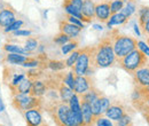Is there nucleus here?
<instances>
[{
    "label": "nucleus",
    "mask_w": 149,
    "mask_h": 126,
    "mask_svg": "<svg viewBox=\"0 0 149 126\" xmlns=\"http://www.w3.org/2000/svg\"><path fill=\"white\" fill-rule=\"evenodd\" d=\"M116 55L112 47L111 36H104L97 45L93 46L91 56V67L94 69H103L112 67L116 63Z\"/></svg>",
    "instance_id": "f257e3e1"
},
{
    "label": "nucleus",
    "mask_w": 149,
    "mask_h": 126,
    "mask_svg": "<svg viewBox=\"0 0 149 126\" xmlns=\"http://www.w3.org/2000/svg\"><path fill=\"white\" fill-rule=\"evenodd\" d=\"M110 36L112 39V47L116 55V61L123 58L125 55H127L135 48H138V40L135 38L122 35L116 29L112 30Z\"/></svg>",
    "instance_id": "f03ea898"
},
{
    "label": "nucleus",
    "mask_w": 149,
    "mask_h": 126,
    "mask_svg": "<svg viewBox=\"0 0 149 126\" xmlns=\"http://www.w3.org/2000/svg\"><path fill=\"white\" fill-rule=\"evenodd\" d=\"M117 63L119 64V67L122 69H124L126 72L133 74L138 69L148 64V56L143 54L139 48H135L131 53L125 55L123 58L118 60Z\"/></svg>",
    "instance_id": "7ed1b4c3"
},
{
    "label": "nucleus",
    "mask_w": 149,
    "mask_h": 126,
    "mask_svg": "<svg viewBox=\"0 0 149 126\" xmlns=\"http://www.w3.org/2000/svg\"><path fill=\"white\" fill-rule=\"evenodd\" d=\"M44 109L48 112L56 126H65V120L69 111V104L58 100H51L46 104H44Z\"/></svg>",
    "instance_id": "20e7f679"
},
{
    "label": "nucleus",
    "mask_w": 149,
    "mask_h": 126,
    "mask_svg": "<svg viewBox=\"0 0 149 126\" xmlns=\"http://www.w3.org/2000/svg\"><path fill=\"white\" fill-rule=\"evenodd\" d=\"M12 106L23 115L30 109H44V99L30 94H17L13 96Z\"/></svg>",
    "instance_id": "39448f33"
},
{
    "label": "nucleus",
    "mask_w": 149,
    "mask_h": 126,
    "mask_svg": "<svg viewBox=\"0 0 149 126\" xmlns=\"http://www.w3.org/2000/svg\"><path fill=\"white\" fill-rule=\"evenodd\" d=\"M92 51L93 46H86L84 48H80V54L72 67V71L76 76H86V72L91 67Z\"/></svg>",
    "instance_id": "423d86ee"
},
{
    "label": "nucleus",
    "mask_w": 149,
    "mask_h": 126,
    "mask_svg": "<svg viewBox=\"0 0 149 126\" xmlns=\"http://www.w3.org/2000/svg\"><path fill=\"white\" fill-rule=\"evenodd\" d=\"M110 2V0L95 1V18L101 23H107V21L111 16Z\"/></svg>",
    "instance_id": "0eeeda50"
},
{
    "label": "nucleus",
    "mask_w": 149,
    "mask_h": 126,
    "mask_svg": "<svg viewBox=\"0 0 149 126\" xmlns=\"http://www.w3.org/2000/svg\"><path fill=\"white\" fill-rule=\"evenodd\" d=\"M92 87H94V84L91 76H76L74 86V92L76 94L81 95Z\"/></svg>",
    "instance_id": "6e6552de"
},
{
    "label": "nucleus",
    "mask_w": 149,
    "mask_h": 126,
    "mask_svg": "<svg viewBox=\"0 0 149 126\" xmlns=\"http://www.w3.org/2000/svg\"><path fill=\"white\" fill-rule=\"evenodd\" d=\"M41 110L42 109H30L23 113L26 126H40L44 123Z\"/></svg>",
    "instance_id": "1a4fd4ad"
},
{
    "label": "nucleus",
    "mask_w": 149,
    "mask_h": 126,
    "mask_svg": "<svg viewBox=\"0 0 149 126\" xmlns=\"http://www.w3.org/2000/svg\"><path fill=\"white\" fill-rule=\"evenodd\" d=\"M133 81L136 86L149 87V64L138 69L133 74Z\"/></svg>",
    "instance_id": "9d476101"
},
{
    "label": "nucleus",
    "mask_w": 149,
    "mask_h": 126,
    "mask_svg": "<svg viewBox=\"0 0 149 126\" xmlns=\"http://www.w3.org/2000/svg\"><path fill=\"white\" fill-rule=\"evenodd\" d=\"M125 113H126V109L124 107V104H122L120 102H113V103H110L109 108L107 109L104 115L110 120L116 122V120L120 119Z\"/></svg>",
    "instance_id": "9b49d317"
},
{
    "label": "nucleus",
    "mask_w": 149,
    "mask_h": 126,
    "mask_svg": "<svg viewBox=\"0 0 149 126\" xmlns=\"http://www.w3.org/2000/svg\"><path fill=\"white\" fill-rule=\"evenodd\" d=\"M58 28H60V32L65 33L67 36L70 37L71 39L77 38V37L79 36L80 31H81V29H80L79 26H77V25H74V24L69 23V22H68V21H65V19L60 21V23H58Z\"/></svg>",
    "instance_id": "f8f14e48"
},
{
    "label": "nucleus",
    "mask_w": 149,
    "mask_h": 126,
    "mask_svg": "<svg viewBox=\"0 0 149 126\" xmlns=\"http://www.w3.org/2000/svg\"><path fill=\"white\" fill-rule=\"evenodd\" d=\"M80 108H81V116L84 126H94L96 118L94 117L93 111L91 109V104L84 101H80Z\"/></svg>",
    "instance_id": "ddd939ff"
},
{
    "label": "nucleus",
    "mask_w": 149,
    "mask_h": 126,
    "mask_svg": "<svg viewBox=\"0 0 149 126\" xmlns=\"http://www.w3.org/2000/svg\"><path fill=\"white\" fill-rule=\"evenodd\" d=\"M16 19V12L12 7H6L0 10V26L6 28Z\"/></svg>",
    "instance_id": "4468645a"
},
{
    "label": "nucleus",
    "mask_w": 149,
    "mask_h": 126,
    "mask_svg": "<svg viewBox=\"0 0 149 126\" xmlns=\"http://www.w3.org/2000/svg\"><path fill=\"white\" fill-rule=\"evenodd\" d=\"M80 13L88 21H92L93 18H95V1L94 0H84Z\"/></svg>",
    "instance_id": "2eb2a0df"
},
{
    "label": "nucleus",
    "mask_w": 149,
    "mask_h": 126,
    "mask_svg": "<svg viewBox=\"0 0 149 126\" xmlns=\"http://www.w3.org/2000/svg\"><path fill=\"white\" fill-rule=\"evenodd\" d=\"M57 92H58V96H60V100L64 103H69L71 96L74 94V90H71L69 86H67L64 83L60 81L58 84V87H57Z\"/></svg>",
    "instance_id": "dca6fc26"
},
{
    "label": "nucleus",
    "mask_w": 149,
    "mask_h": 126,
    "mask_svg": "<svg viewBox=\"0 0 149 126\" xmlns=\"http://www.w3.org/2000/svg\"><path fill=\"white\" fill-rule=\"evenodd\" d=\"M46 84L44 81H41L40 79H36L32 81V86H31V92L30 95L32 96H37V97H42L46 94Z\"/></svg>",
    "instance_id": "f3484780"
},
{
    "label": "nucleus",
    "mask_w": 149,
    "mask_h": 126,
    "mask_svg": "<svg viewBox=\"0 0 149 126\" xmlns=\"http://www.w3.org/2000/svg\"><path fill=\"white\" fill-rule=\"evenodd\" d=\"M29 56L22 54H16V53H8L6 55L1 62H7L9 64H15V65H22V63H24L28 60Z\"/></svg>",
    "instance_id": "a211bd4d"
},
{
    "label": "nucleus",
    "mask_w": 149,
    "mask_h": 126,
    "mask_svg": "<svg viewBox=\"0 0 149 126\" xmlns=\"http://www.w3.org/2000/svg\"><path fill=\"white\" fill-rule=\"evenodd\" d=\"M129 21V18L126 17L124 14H122L120 12L116 13V14H112L110 18L107 21V26L110 29L113 25H122V24H125L126 22Z\"/></svg>",
    "instance_id": "6ab92c4d"
},
{
    "label": "nucleus",
    "mask_w": 149,
    "mask_h": 126,
    "mask_svg": "<svg viewBox=\"0 0 149 126\" xmlns=\"http://www.w3.org/2000/svg\"><path fill=\"white\" fill-rule=\"evenodd\" d=\"M101 94H102V93L97 90V88L92 87L91 90H88L86 93H84V94L79 95V97H80V101H84V102H87V103H90V104H91L94 100H96Z\"/></svg>",
    "instance_id": "aec40b11"
},
{
    "label": "nucleus",
    "mask_w": 149,
    "mask_h": 126,
    "mask_svg": "<svg viewBox=\"0 0 149 126\" xmlns=\"http://www.w3.org/2000/svg\"><path fill=\"white\" fill-rule=\"evenodd\" d=\"M2 49L7 53H16V54H22V55H25V56H30L32 55L31 52L26 51L25 48L23 47H19L17 45H13V44H5L2 46Z\"/></svg>",
    "instance_id": "412c9836"
},
{
    "label": "nucleus",
    "mask_w": 149,
    "mask_h": 126,
    "mask_svg": "<svg viewBox=\"0 0 149 126\" xmlns=\"http://www.w3.org/2000/svg\"><path fill=\"white\" fill-rule=\"evenodd\" d=\"M32 81L33 80H31L30 78L25 77L19 85L16 86V94L15 95H17V94H30L31 86H32Z\"/></svg>",
    "instance_id": "4be33fe9"
},
{
    "label": "nucleus",
    "mask_w": 149,
    "mask_h": 126,
    "mask_svg": "<svg viewBox=\"0 0 149 126\" xmlns=\"http://www.w3.org/2000/svg\"><path fill=\"white\" fill-rule=\"evenodd\" d=\"M138 13H139V18H138V21H139V28L142 29L145 26L146 22L149 19V7H147V6H141L140 9L138 10Z\"/></svg>",
    "instance_id": "5701e85b"
},
{
    "label": "nucleus",
    "mask_w": 149,
    "mask_h": 126,
    "mask_svg": "<svg viewBox=\"0 0 149 126\" xmlns=\"http://www.w3.org/2000/svg\"><path fill=\"white\" fill-rule=\"evenodd\" d=\"M47 68L52 71H61L67 68L64 61H57V60H47Z\"/></svg>",
    "instance_id": "b1692460"
},
{
    "label": "nucleus",
    "mask_w": 149,
    "mask_h": 126,
    "mask_svg": "<svg viewBox=\"0 0 149 126\" xmlns=\"http://www.w3.org/2000/svg\"><path fill=\"white\" fill-rule=\"evenodd\" d=\"M68 104H69V108L71 109L74 112H77V113L81 112V108H80V97H79L78 94L74 93V95L71 96V99H70V101H69Z\"/></svg>",
    "instance_id": "393cba45"
},
{
    "label": "nucleus",
    "mask_w": 149,
    "mask_h": 126,
    "mask_svg": "<svg viewBox=\"0 0 149 126\" xmlns=\"http://www.w3.org/2000/svg\"><path fill=\"white\" fill-rule=\"evenodd\" d=\"M22 26H23V21H21V19H15L12 24H9L8 26L3 28V32H5V33H10V32H14V31H16V30H19Z\"/></svg>",
    "instance_id": "a878e982"
},
{
    "label": "nucleus",
    "mask_w": 149,
    "mask_h": 126,
    "mask_svg": "<svg viewBox=\"0 0 149 126\" xmlns=\"http://www.w3.org/2000/svg\"><path fill=\"white\" fill-rule=\"evenodd\" d=\"M25 74L31 80H36V79H39L44 76V71L40 68H33V69H30L28 72H25Z\"/></svg>",
    "instance_id": "bb28decb"
},
{
    "label": "nucleus",
    "mask_w": 149,
    "mask_h": 126,
    "mask_svg": "<svg viewBox=\"0 0 149 126\" xmlns=\"http://www.w3.org/2000/svg\"><path fill=\"white\" fill-rule=\"evenodd\" d=\"M78 45H79V42H78V40H70L69 42H67V44H64L63 46H62V53L65 55L68 54V53H70V52H72L74 51L77 47H78Z\"/></svg>",
    "instance_id": "cd10ccee"
},
{
    "label": "nucleus",
    "mask_w": 149,
    "mask_h": 126,
    "mask_svg": "<svg viewBox=\"0 0 149 126\" xmlns=\"http://www.w3.org/2000/svg\"><path fill=\"white\" fill-rule=\"evenodd\" d=\"M99 101H100V111H101V116L102 115H104L106 113V111H107V109L109 108V106H110V100L106 96V95H100V97H99Z\"/></svg>",
    "instance_id": "c85d7f7f"
},
{
    "label": "nucleus",
    "mask_w": 149,
    "mask_h": 126,
    "mask_svg": "<svg viewBox=\"0 0 149 126\" xmlns=\"http://www.w3.org/2000/svg\"><path fill=\"white\" fill-rule=\"evenodd\" d=\"M71 40V38L69 36H67L65 33H63V32H60V33H57L55 37H54V39H53V41L57 44V45H60V46H63L64 44H67V42H69Z\"/></svg>",
    "instance_id": "c756f323"
},
{
    "label": "nucleus",
    "mask_w": 149,
    "mask_h": 126,
    "mask_svg": "<svg viewBox=\"0 0 149 126\" xmlns=\"http://www.w3.org/2000/svg\"><path fill=\"white\" fill-rule=\"evenodd\" d=\"M124 6V1L123 0H112L110 2V12H111V15L112 14H116L118 12L122 10Z\"/></svg>",
    "instance_id": "7c9ffc66"
},
{
    "label": "nucleus",
    "mask_w": 149,
    "mask_h": 126,
    "mask_svg": "<svg viewBox=\"0 0 149 126\" xmlns=\"http://www.w3.org/2000/svg\"><path fill=\"white\" fill-rule=\"evenodd\" d=\"M79 54H80V49L72 51L71 55L65 60V65H67L68 68H72L74 64L76 63V61H77V58H78V56H79Z\"/></svg>",
    "instance_id": "2f4dec72"
},
{
    "label": "nucleus",
    "mask_w": 149,
    "mask_h": 126,
    "mask_svg": "<svg viewBox=\"0 0 149 126\" xmlns=\"http://www.w3.org/2000/svg\"><path fill=\"white\" fill-rule=\"evenodd\" d=\"M113 126H133L131 116L129 113H125L120 119L116 120V125H113Z\"/></svg>",
    "instance_id": "473e14b6"
},
{
    "label": "nucleus",
    "mask_w": 149,
    "mask_h": 126,
    "mask_svg": "<svg viewBox=\"0 0 149 126\" xmlns=\"http://www.w3.org/2000/svg\"><path fill=\"white\" fill-rule=\"evenodd\" d=\"M38 47V40L36 38H29L26 41H25V49L29 51V52H33L36 48Z\"/></svg>",
    "instance_id": "72a5a7b5"
},
{
    "label": "nucleus",
    "mask_w": 149,
    "mask_h": 126,
    "mask_svg": "<svg viewBox=\"0 0 149 126\" xmlns=\"http://www.w3.org/2000/svg\"><path fill=\"white\" fill-rule=\"evenodd\" d=\"M65 21H68L69 23H71V24H74V25H77V26H79L80 29H84V23L80 21V19H78L77 17H74L72 15H65V17H64Z\"/></svg>",
    "instance_id": "f704fd0d"
},
{
    "label": "nucleus",
    "mask_w": 149,
    "mask_h": 126,
    "mask_svg": "<svg viewBox=\"0 0 149 126\" xmlns=\"http://www.w3.org/2000/svg\"><path fill=\"white\" fill-rule=\"evenodd\" d=\"M95 124H96V126H113L112 122L109 118H106V117H102V116L96 118Z\"/></svg>",
    "instance_id": "c9c22d12"
},
{
    "label": "nucleus",
    "mask_w": 149,
    "mask_h": 126,
    "mask_svg": "<svg viewBox=\"0 0 149 126\" xmlns=\"http://www.w3.org/2000/svg\"><path fill=\"white\" fill-rule=\"evenodd\" d=\"M68 1L70 2V5L74 8V10H77V12L80 13L81 6H83V1H84V0H68Z\"/></svg>",
    "instance_id": "e433bc0d"
},
{
    "label": "nucleus",
    "mask_w": 149,
    "mask_h": 126,
    "mask_svg": "<svg viewBox=\"0 0 149 126\" xmlns=\"http://www.w3.org/2000/svg\"><path fill=\"white\" fill-rule=\"evenodd\" d=\"M138 48L147 56H149V46L147 44H145L143 41H138Z\"/></svg>",
    "instance_id": "4c0bfd02"
},
{
    "label": "nucleus",
    "mask_w": 149,
    "mask_h": 126,
    "mask_svg": "<svg viewBox=\"0 0 149 126\" xmlns=\"http://www.w3.org/2000/svg\"><path fill=\"white\" fill-rule=\"evenodd\" d=\"M14 35L15 36H23V37H28L31 35V31H29V30H16V31H14Z\"/></svg>",
    "instance_id": "58836bf2"
},
{
    "label": "nucleus",
    "mask_w": 149,
    "mask_h": 126,
    "mask_svg": "<svg viewBox=\"0 0 149 126\" xmlns=\"http://www.w3.org/2000/svg\"><path fill=\"white\" fill-rule=\"evenodd\" d=\"M141 33L146 37V38H148V37H149V19L146 22L145 26L141 29Z\"/></svg>",
    "instance_id": "ea45409f"
},
{
    "label": "nucleus",
    "mask_w": 149,
    "mask_h": 126,
    "mask_svg": "<svg viewBox=\"0 0 149 126\" xmlns=\"http://www.w3.org/2000/svg\"><path fill=\"white\" fill-rule=\"evenodd\" d=\"M134 30H135V33H136L138 36H140V30H139V24H136V23H134Z\"/></svg>",
    "instance_id": "a19ab883"
},
{
    "label": "nucleus",
    "mask_w": 149,
    "mask_h": 126,
    "mask_svg": "<svg viewBox=\"0 0 149 126\" xmlns=\"http://www.w3.org/2000/svg\"><path fill=\"white\" fill-rule=\"evenodd\" d=\"M5 110V106H3V102H2V100L0 99V111H3Z\"/></svg>",
    "instance_id": "79ce46f5"
},
{
    "label": "nucleus",
    "mask_w": 149,
    "mask_h": 126,
    "mask_svg": "<svg viewBox=\"0 0 149 126\" xmlns=\"http://www.w3.org/2000/svg\"><path fill=\"white\" fill-rule=\"evenodd\" d=\"M94 28H95L96 30H102V26H101V25H94Z\"/></svg>",
    "instance_id": "37998d69"
},
{
    "label": "nucleus",
    "mask_w": 149,
    "mask_h": 126,
    "mask_svg": "<svg viewBox=\"0 0 149 126\" xmlns=\"http://www.w3.org/2000/svg\"><path fill=\"white\" fill-rule=\"evenodd\" d=\"M40 126H48V125H47L46 123H42V124H41V125H40Z\"/></svg>",
    "instance_id": "c03bdc74"
},
{
    "label": "nucleus",
    "mask_w": 149,
    "mask_h": 126,
    "mask_svg": "<svg viewBox=\"0 0 149 126\" xmlns=\"http://www.w3.org/2000/svg\"><path fill=\"white\" fill-rule=\"evenodd\" d=\"M147 45H148V46H149V37H148V38H147Z\"/></svg>",
    "instance_id": "a18cd8bd"
},
{
    "label": "nucleus",
    "mask_w": 149,
    "mask_h": 126,
    "mask_svg": "<svg viewBox=\"0 0 149 126\" xmlns=\"http://www.w3.org/2000/svg\"><path fill=\"white\" fill-rule=\"evenodd\" d=\"M36 1H39V0H36Z\"/></svg>",
    "instance_id": "49530a36"
}]
</instances>
